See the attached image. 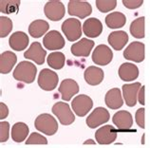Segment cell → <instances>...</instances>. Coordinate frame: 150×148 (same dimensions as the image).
Returning <instances> with one entry per match:
<instances>
[{
    "mask_svg": "<svg viewBox=\"0 0 150 148\" xmlns=\"http://www.w3.org/2000/svg\"><path fill=\"white\" fill-rule=\"evenodd\" d=\"M37 73L36 67L29 61L20 62L13 71V78L25 84H31L35 80Z\"/></svg>",
    "mask_w": 150,
    "mask_h": 148,
    "instance_id": "1",
    "label": "cell"
},
{
    "mask_svg": "<svg viewBox=\"0 0 150 148\" xmlns=\"http://www.w3.org/2000/svg\"><path fill=\"white\" fill-rule=\"evenodd\" d=\"M35 128L42 132L43 134H46L48 136H52L57 132L58 130V123L51 115L44 114L39 115L34 122Z\"/></svg>",
    "mask_w": 150,
    "mask_h": 148,
    "instance_id": "2",
    "label": "cell"
},
{
    "mask_svg": "<svg viewBox=\"0 0 150 148\" xmlns=\"http://www.w3.org/2000/svg\"><path fill=\"white\" fill-rule=\"evenodd\" d=\"M62 32H64L67 39L70 42L76 41L82 35V25L80 20L76 18H69L63 22Z\"/></svg>",
    "mask_w": 150,
    "mask_h": 148,
    "instance_id": "3",
    "label": "cell"
},
{
    "mask_svg": "<svg viewBox=\"0 0 150 148\" xmlns=\"http://www.w3.org/2000/svg\"><path fill=\"white\" fill-rule=\"evenodd\" d=\"M52 113L58 118L63 125H69L75 121V116L73 112L70 110V107L68 104L64 102H57L54 104L51 109Z\"/></svg>",
    "mask_w": 150,
    "mask_h": 148,
    "instance_id": "4",
    "label": "cell"
},
{
    "mask_svg": "<svg viewBox=\"0 0 150 148\" xmlns=\"http://www.w3.org/2000/svg\"><path fill=\"white\" fill-rule=\"evenodd\" d=\"M59 77L56 72L50 70L49 68L42 69L38 76V85L43 90L51 91L56 88L58 85Z\"/></svg>",
    "mask_w": 150,
    "mask_h": 148,
    "instance_id": "5",
    "label": "cell"
},
{
    "mask_svg": "<svg viewBox=\"0 0 150 148\" xmlns=\"http://www.w3.org/2000/svg\"><path fill=\"white\" fill-rule=\"evenodd\" d=\"M124 57L126 60L141 63L145 57V46L142 42H132L124 50Z\"/></svg>",
    "mask_w": 150,
    "mask_h": 148,
    "instance_id": "6",
    "label": "cell"
},
{
    "mask_svg": "<svg viewBox=\"0 0 150 148\" xmlns=\"http://www.w3.org/2000/svg\"><path fill=\"white\" fill-rule=\"evenodd\" d=\"M68 13L71 16H77L81 19L88 17L92 13V7L88 2L71 0L69 2Z\"/></svg>",
    "mask_w": 150,
    "mask_h": 148,
    "instance_id": "7",
    "label": "cell"
},
{
    "mask_svg": "<svg viewBox=\"0 0 150 148\" xmlns=\"http://www.w3.org/2000/svg\"><path fill=\"white\" fill-rule=\"evenodd\" d=\"M93 106V102L90 97L85 94L76 96L71 102V107L74 113L79 117H84L90 111Z\"/></svg>",
    "mask_w": 150,
    "mask_h": 148,
    "instance_id": "8",
    "label": "cell"
},
{
    "mask_svg": "<svg viewBox=\"0 0 150 148\" xmlns=\"http://www.w3.org/2000/svg\"><path fill=\"white\" fill-rule=\"evenodd\" d=\"M45 15L51 21H59L66 13L65 6L58 0H51L46 3L44 7Z\"/></svg>",
    "mask_w": 150,
    "mask_h": 148,
    "instance_id": "9",
    "label": "cell"
},
{
    "mask_svg": "<svg viewBox=\"0 0 150 148\" xmlns=\"http://www.w3.org/2000/svg\"><path fill=\"white\" fill-rule=\"evenodd\" d=\"M110 115L109 112L104 107H97L95 108L90 115L86 120V123L88 126L90 128H96L98 126L102 125L109 121Z\"/></svg>",
    "mask_w": 150,
    "mask_h": 148,
    "instance_id": "10",
    "label": "cell"
},
{
    "mask_svg": "<svg viewBox=\"0 0 150 148\" xmlns=\"http://www.w3.org/2000/svg\"><path fill=\"white\" fill-rule=\"evenodd\" d=\"M113 52L110 48L105 45L96 47L92 53V61L97 66H106L112 61Z\"/></svg>",
    "mask_w": 150,
    "mask_h": 148,
    "instance_id": "11",
    "label": "cell"
},
{
    "mask_svg": "<svg viewBox=\"0 0 150 148\" xmlns=\"http://www.w3.org/2000/svg\"><path fill=\"white\" fill-rule=\"evenodd\" d=\"M43 45L49 50H58L65 47V39L57 30H50L43 38Z\"/></svg>",
    "mask_w": 150,
    "mask_h": 148,
    "instance_id": "12",
    "label": "cell"
},
{
    "mask_svg": "<svg viewBox=\"0 0 150 148\" xmlns=\"http://www.w3.org/2000/svg\"><path fill=\"white\" fill-rule=\"evenodd\" d=\"M141 87L142 85L139 82L134 84H127L123 85V87H122V89H123V96L127 106L133 107L136 106L138 100V94H139Z\"/></svg>",
    "mask_w": 150,
    "mask_h": 148,
    "instance_id": "13",
    "label": "cell"
},
{
    "mask_svg": "<svg viewBox=\"0 0 150 148\" xmlns=\"http://www.w3.org/2000/svg\"><path fill=\"white\" fill-rule=\"evenodd\" d=\"M46 55L47 51L42 48V46L39 42H33L30 45V49L26 50L24 53V57L26 59L33 61L37 65L44 64Z\"/></svg>",
    "mask_w": 150,
    "mask_h": 148,
    "instance_id": "14",
    "label": "cell"
},
{
    "mask_svg": "<svg viewBox=\"0 0 150 148\" xmlns=\"http://www.w3.org/2000/svg\"><path fill=\"white\" fill-rule=\"evenodd\" d=\"M95 138L99 144H110L115 142L117 138V130L109 124L102 126L96 131Z\"/></svg>",
    "mask_w": 150,
    "mask_h": 148,
    "instance_id": "15",
    "label": "cell"
},
{
    "mask_svg": "<svg viewBox=\"0 0 150 148\" xmlns=\"http://www.w3.org/2000/svg\"><path fill=\"white\" fill-rule=\"evenodd\" d=\"M58 91L60 92L61 98L66 102H69L75 94L79 92V85L73 79H65L62 81Z\"/></svg>",
    "mask_w": 150,
    "mask_h": 148,
    "instance_id": "16",
    "label": "cell"
},
{
    "mask_svg": "<svg viewBox=\"0 0 150 148\" xmlns=\"http://www.w3.org/2000/svg\"><path fill=\"white\" fill-rule=\"evenodd\" d=\"M94 47V42L88 38H82L80 41L74 43L70 48L71 53L76 57H88Z\"/></svg>",
    "mask_w": 150,
    "mask_h": 148,
    "instance_id": "17",
    "label": "cell"
},
{
    "mask_svg": "<svg viewBox=\"0 0 150 148\" xmlns=\"http://www.w3.org/2000/svg\"><path fill=\"white\" fill-rule=\"evenodd\" d=\"M112 122L120 131H127L131 128L133 124V118L128 111L122 110L114 114Z\"/></svg>",
    "mask_w": 150,
    "mask_h": 148,
    "instance_id": "18",
    "label": "cell"
},
{
    "mask_svg": "<svg viewBox=\"0 0 150 148\" xmlns=\"http://www.w3.org/2000/svg\"><path fill=\"white\" fill-rule=\"evenodd\" d=\"M83 32H84L85 35L89 38L98 37L103 32L102 22L95 17L88 18L83 25Z\"/></svg>",
    "mask_w": 150,
    "mask_h": 148,
    "instance_id": "19",
    "label": "cell"
},
{
    "mask_svg": "<svg viewBox=\"0 0 150 148\" xmlns=\"http://www.w3.org/2000/svg\"><path fill=\"white\" fill-rule=\"evenodd\" d=\"M29 36L23 32H16L13 33L9 39V45L13 50L22 51L29 45Z\"/></svg>",
    "mask_w": 150,
    "mask_h": 148,
    "instance_id": "20",
    "label": "cell"
},
{
    "mask_svg": "<svg viewBox=\"0 0 150 148\" xmlns=\"http://www.w3.org/2000/svg\"><path fill=\"white\" fill-rule=\"evenodd\" d=\"M105 102L106 106L111 109H119L123 106L124 100L121 94V90L119 88H111L108 91L105 97Z\"/></svg>",
    "mask_w": 150,
    "mask_h": 148,
    "instance_id": "21",
    "label": "cell"
},
{
    "mask_svg": "<svg viewBox=\"0 0 150 148\" xmlns=\"http://www.w3.org/2000/svg\"><path fill=\"white\" fill-rule=\"evenodd\" d=\"M108 44L111 46L113 49L122 50L124 49V47L126 45V43L128 41V34L124 30H118V32H113L108 35Z\"/></svg>",
    "mask_w": 150,
    "mask_h": 148,
    "instance_id": "22",
    "label": "cell"
},
{
    "mask_svg": "<svg viewBox=\"0 0 150 148\" xmlns=\"http://www.w3.org/2000/svg\"><path fill=\"white\" fill-rule=\"evenodd\" d=\"M119 77L125 82H131L136 80L139 76V68L131 63H124L119 68Z\"/></svg>",
    "mask_w": 150,
    "mask_h": 148,
    "instance_id": "23",
    "label": "cell"
},
{
    "mask_svg": "<svg viewBox=\"0 0 150 148\" xmlns=\"http://www.w3.org/2000/svg\"><path fill=\"white\" fill-rule=\"evenodd\" d=\"M85 81L90 85H100L103 80H104L105 73L103 71V69L97 67H88L85 70L84 73Z\"/></svg>",
    "mask_w": 150,
    "mask_h": 148,
    "instance_id": "24",
    "label": "cell"
},
{
    "mask_svg": "<svg viewBox=\"0 0 150 148\" xmlns=\"http://www.w3.org/2000/svg\"><path fill=\"white\" fill-rule=\"evenodd\" d=\"M17 56L13 51H5L0 56V72L1 74L10 73L16 64Z\"/></svg>",
    "mask_w": 150,
    "mask_h": 148,
    "instance_id": "25",
    "label": "cell"
},
{
    "mask_svg": "<svg viewBox=\"0 0 150 148\" xmlns=\"http://www.w3.org/2000/svg\"><path fill=\"white\" fill-rule=\"evenodd\" d=\"M49 28L50 25L48 22L42 20V19H38V20L30 23V25L29 26V33L33 38H40L48 32Z\"/></svg>",
    "mask_w": 150,
    "mask_h": 148,
    "instance_id": "26",
    "label": "cell"
},
{
    "mask_svg": "<svg viewBox=\"0 0 150 148\" xmlns=\"http://www.w3.org/2000/svg\"><path fill=\"white\" fill-rule=\"evenodd\" d=\"M126 23V17L124 13L120 11H114L106 15L105 24L109 29H120L123 28Z\"/></svg>",
    "mask_w": 150,
    "mask_h": 148,
    "instance_id": "27",
    "label": "cell"
},
{
    "mask_svg": "<svg viewBox=\"0 0 150 148\" xmlns=\"http://www.w3.org/2000/svg\"><path fill=\"white\" fill-rule=\"evenodd\" d=\"M29 126L24 123H16L11 128V139L15 142H22L25 141L29 134Z\"/></svg>",
    "mask_w": 150,
    "mask_h": 148,
    "instance_id": "28",
    "label": "cell"
},
{
    "mask_svg": "<svg viewBox=\"0 0 150 148\" xmlns=\"http://www.w3.org/2000/svg\"><path fill=\"white\" fill-rule=\"evenodd\" d=\"M144 16L135 19L130 25V33L133 37L137 39H142L144 37Z\"/></svg>",
    "mask_w": 150,
    "mask_h": 148,
    "instance_id": "29",
    "label": "cell"
},
{
    "mask_svg": "<svg viewBox=\"0 0 150 148\" xmlns=\"http://www.w3.org/2000/svg\"><path fill=\"white\" fill-rule=\"evenodd\" d=\"M48 65L51 68L53 69H61L65 66L66 62V57L64 55V53L55 51L51 52L50 55L48 56Z\"/></svg>",
    "mask_w": 150,
    "mask_h": 148,
    "instance_id": "30",
    "label": "cell"
},
{
    "mask_svg": "<svg viewBox=\"0 0 150 148\" xmlns=\"http://www.w3.org/2000/svg\"><path fill=\"white\" fill-rule=\"evenodd\" d=\"M20 4L21 2L19 0H1L0 1V11L6 14L17 13Z\"/></svg>",
    "mask_w": 150,
    "mask_h": 148,
    "instance_id": "31",
    "label": "cell"
},
{
    "mask_svg": "<svg viewBox=\"0 0 150 148\" xmlns=\"http://www.w3.org/2000/svg\"><path fill=\"white\" fill-rule=\"evenodd\" d=\"M13 30V21L9 17H0V37L4 38L8 36Z\"/></svg>",
    "mask_w": 150,
    "mask_h": 148,
    "instance_id": "32",
    "label": "cell"
},
{
    "mask_svg": "<svg viewBox=\"0 0 150 148\" xmlns=\"http://www.w3.org/2000/svg\"><path fill=\"white\" fill-rule=\"evenodd\" d=\"M96 7L101 13H108L117 6L116 0H96Z\"/></svg>",
    "mask_w": 150,
    "mask_h": 148,
    "instance_id": "33",
    "label": "cell"
},
{
    "mask_svg": "<svg viewBox=\"0 0 150 148\" xmlns=\"http://www.w3.org/2000/svg\"><path fill=\"white\" fill-rule=\"evenodd\" d=\"M26 144H48V140L44 136L38 134L36 132H33L28 138Z\"/></svg>",
    "mask_w": 150,
    "mask_h": 148,
    "instance_id": "34",
    "label": "cell"
},
{
    "mask_svg": "<svg viewBox=\"0 0 150 148\" xmlns=\"http://www.w3.org/2000/svg\"><path fill=\"white\" fill-rule=\"evenodd\" d=\"M10 123L8 122H1L0 123V142H5L9 139Z\"/></svg>",
    "mask_w": 150,
    "mask_h": 148,
    "instance_id": "35",
    "label": "cell"
},
{
    "mask_svg": "<svg viewBox=\"0 0 150 148\" xmlns=\"http://www.w3.org/2000/svg\"><path fill=\"white\" fill-rule=\"evenodd\" d=\"M144 111L145 109L144 107L139 108L137 111H136V115H135V120H136V123L137 124L139 125L142 129H144L145 127V123H144Z\"/></svg>",
    "mask_w": 150,
    "mask_h": 148,
    "instance_id": "36",
    "label": "cell"
},
{
    "mask_svg": "<svg viewBox=\"0 0 150 148\" xmlns=\"http://www.w3.org/2000/svg\"><path fill=\"white\" fill-rule=\"evenodd\" d=\"M123 4L125 8L130 10L138 9L144 4L143 0H123Z\"/></svg>",
    "mask_w": 150,
    "mask_h": 148,
    "instance_id": "37",
    "label": "cell"
},
{
    "mask_svg": "<svg viewBox=\"0 0 150 148\" xmlns=\"http://www.w3.org/2000/svg\"><path fill=\"white\" fill-rule=\"evenodd\" d=\"M9 115V109L8 106L4 103H0V119L3 120Z\"/></svg>",
    "mask_w": 150,
    "mask_h": 148,
    "instance_id": "38",
    "label": "cell"
},
{
    "mask_svg": "<svg viewBox=\"0 0 150 148\" xmlns=\"http://www.w3.org/2000/svg\"><path fill=\"white\" fill-rule=\"evenodd\" d=\"M144 93H145V87L143 85L141 87L140 91H139V94H138V100H139V103L142 104V106H144Z\"/></svg>",
    "mask_w": 150,
    "mask_h": 148,
    "instance_id": "39",
    "label": "cell"
},
{
    "mask_svg": "<svg viewBox=\"0 0 150 148\" xmlns=\"http://www.w3.org/2000/svg\"><path fill=\"white\" fill-rule=\"evenodd\" d=\"M84 144H96V142L92 140H86V142H84Z\"/></svg>",
    "mask_w": 150,
    "mask_h": 148,
    "instance_id": "40",
    "label": "cell"
},
{
    "mask_svg": "<svg viewBox=\"0 0 150 148\" xmlns=\"http://www.w3.org/2000/svg\"><path fill=\"white\" fill-rule=\"evenodd\" d=\"M142 143H144V135L143 136V142H142Z\"/></svg>",
    "mask_w": 150,
    "mask_h": 148,
    "instance_id": "41",
    "label": "cell"
}]
</instances>
